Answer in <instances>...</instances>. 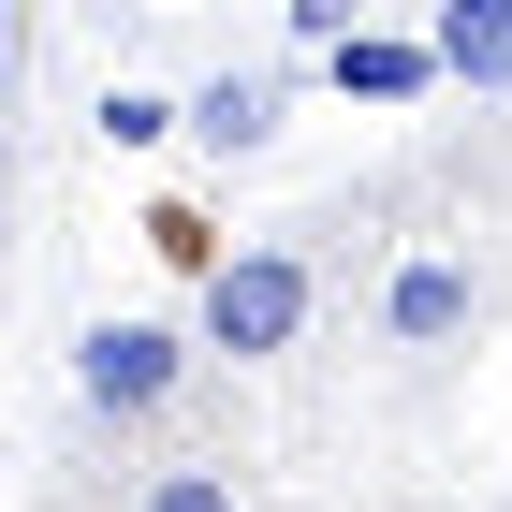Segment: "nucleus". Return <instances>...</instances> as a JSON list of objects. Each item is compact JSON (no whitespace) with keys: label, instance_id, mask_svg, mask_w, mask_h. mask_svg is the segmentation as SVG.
<instances>
[{"label":"nucleus","instance_id":"nucleus-1","mask_svg":"<svg viewBox=\"0 0 512 512\" xmlns=\"http://www.w3.org/2000/svg\"><path fill=\"white\" fill-rule=\"evenodd\" d=\"M308 308H322L308 249H220L205 264V352H235V366H278L308 337Z\"/></svg>","mask_w":512,"mask_h":512},{"label":"nucleus","instance_id":"nucleus-2","mask_svg":"<svg viewBox=\"0 0 512 512\" xmlns=\"http://www.w3.org/2000/svg\"><path fill=\"white\" fill-rule=\"evenodd\" d=\"M176 381H191V337H176V322H88L74 337V395L103 410V425L176 410Z\"/></svg>","mask_w":512,"mask_h":512},{"label":"nucleus","instance_id":"nucleus-3","mask_svg":"<svg viewBox=\"0 0 512 512\" xmlns=\"http://www.w3.org/2000/svg\"><path fill=\"white\" fill-rule=\"evenodd\" d=\"M322 88H337V103H425L439 59L410 30H337V44H322Z\"/></svg>","mask_w":512,"mask_h":512},{"label":"nucleus","instance_id":"nucleus-4","mask_svg":"<svg viewBox=\"0 0 512 512\" xmlns=\"http://www.w3.org/2000/svg\"><path fill=\"white\" fill-rule=\"evenodd\" d=\"M278 103H293V74H205L176 103V132H205L220 161H249V147H278Z\"/></svg>","mask_w":512,"mask_h":512},{"label":"nucleus","instance_id":"nucleus-5","mask_svg":"<svg viewBox=\"0 0 512 512\" xmlns=\"http://www.w3.org/2000/svg\"><path fill=\"white\" fill-rule=\"evenodd\" d=\"M381 337L395 352H454V337H469V264H395V293H381Z\"/></svg>","mask_w":512,"mask_h":512},{"label":"nucleus","instance_id":"nucleus-6","mask_svg":"<svg viewBox=\"0 0 512 512\" xmlns=\"http://www.w3.org/2000/svg\"><path fill=\"white\" fill-rule=\"evenodd\" d=\"M425 59H439V88H483V103H498L512 88V0H439Z\"/></svg>","mask_w":512,"mask_h":512},{"label":"nucleus","instance_id":"nucleus-7","mask_svg":"<svg viewBox=\"0 0 512 512\" xmlns=\"http://www.w3.org/2000/svg\"><path fill=\"white\" fill-rule=\"evenodd\" d=\"M132 512H249V498H235L220 454H176V469H147V498H132Z\"/></svg>","mask_w":512,"mask_h":512},{"label":"nucleus","instance_id":"nucleus-8","mask_svg":"<svg viewBox=\"0 0 512 512\" xmlns=\"http://www.w3.org/2000/svg\"><path fill=\"white\" fill-rule=\"evenodd\" d=\"M147 249H161V264H176V278H205V264H220V249H235V235H220L205 205H147Z\"/></svg>","mask_w":512,"mask_h":512},{"label":"nucleus","instance_id":"nucleus-9","mask_svg":"<svg viewBox=\"0 0 512 512\" xmlns=\"http://www.w3.org/2000/svg\"><path fill=\"white\" fill-rule=\"evenodd\" d=\"M161 132H176L161 88H103V147H161Z\"/></svg>","mask_w":512,"mask_h":512},{"label":"nucleus","instance_id":"nucleus-10","mask_svg":"<svg viewBox=\"0 0 512 512\" xmlns=\"http://www.w3.org/2000/svg\"><path fill=\"white\" fill-rule=\"evenodd\" d=\"M337 30H366V0H293V44H308V59H322Z\"/></svg>","mask_w":512,"mask_h":512},{"label":"nucleus","instance_id":"nucleus-11","mask_svg":"<svg viewBox=\"0 0 512 512\" xmlns=\"http://www.w3.org/2000/svg\"><path fill=\"white\" fill-rule=\"evenodd\" d=\"M147 15H191V0H147Z\"/></svg>","mask_w":512,"mask_h":512}]
</instances>
